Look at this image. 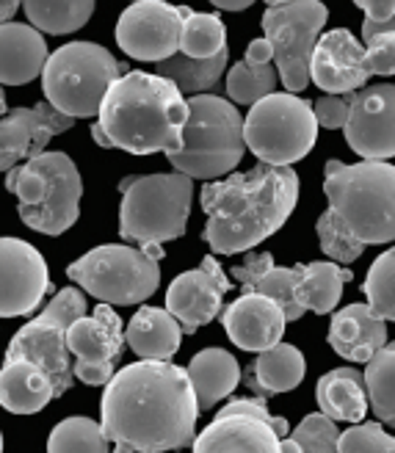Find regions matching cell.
Returning a JSON list of instances; mask_svg holds the SVG:
<instances>
[{
  "instance_id": "cell-1",
  "label": "cell",
  "mask_w": 395,
  "mask_h": 453,
  "mask_svg": "<svg viewBox=\"0 0 395 453\" xmlns=\"http://www.w3.org/2000/svg\"><path fill=\"white\" fill-rule=\"evenodd\" d=\"M199 401L189 368L138 359L116 371L100 401L111 453H164L194 448Z\"/></svg>"
},
{
  "instance_id": "cell-2",
  "label": "cell",
  "mask_w": 395,
  "mask_h": 453,
  "mask_svg": "<svg viewBox=\"0 0 395 453\" xmlns=\"http://www.w3.org/2000/svg\"><path fill=\"white\" fill-rule=\"evenodd\" d=\"M298 199V174L290 166L258 164L252 172L202 186L205 243L216 255L252 252L280 233Z\"/></svg>"
},
{
  "instance_id": "cell-3",
  "label": "cell",
  "mask_w": 395,
  "mask_h": 453,
  "mask_svg": "<svg viewBox=\"0 0 395 453\" xmlns=\"http://www.w3.org/2000/svg\"><path fill=\"white\" fill-rule=\"evenodd\" d=\"M189 113V100L177 83L158 73L130 70L108 88L97 125L108 150L116 147L130 155L164 152L169 157L185 147Z\"/></svg>"
},
{
  "instance_id": "cell-4",
  "label": "cell",
  "mask_w": 395,
  "mask_h": 453,
  "mask_svg": "<svg viewBox=\"0 0 395 453\" xmlns=\"http://www.w3.org/2000/svg\"><path fill=\"white\" fill-rule=\"evenodd\" d=\"M323 194L329 211L368 243L395 241V166L387 161H327Z\"/></svg>"
},
{
  "instance_id": "cell-5",
  "label": "cell",
  "mask_w": 395,
  "mask_h": 453,
  "mask_svg": "<svg viewBox=\"0 0 395 453\" xmlns=\"http://www.w3.org/2000/svg\"><path fill=\"white\" fill-rule=\"evenodd\" d=\"M6 188L19 202V219L42 235H61L81 216L83 180L66 152H42L6 172Z\"/></svg>"
},
{
  "instance_id": "cell-6",
  "label": "cell",
  "mask_w": 395,
  "mask_h": 453,
  "mask_svg": "<svg viewBox=\"0 0 395 453\" xmlns=\"http://www.w3.org/2000/svg\"><path fill=\"white\" fill-rule=\"evenodd\" d=\"M185 147L169 161L174 172L194 180H219L244 161L246 155V117L238 105L219 95H194L189 100Z\"/></svg>"
},
{
  "instance_id": "cell-7",
  "label": "cell",
  "mask_w": 395,
  "mask_h": 453,
  "mask_svg": "<svg viewBox=\"0 0 395 453\" xmlns=\"http://www.w3.org/2000/svg\"><path fill=\"white\" fill-rule=\"evenodd\" d=\"M194 177L130 174L120 183V235L133 243H167L185 235L191 213Z\"/></svg>"
},
{
  "instance_id": "cell-8",
  "label": "cell",
  "mask_w": 395,
  "mask_h": 453,
  "mask_svg": "<svg viewBox=\"0 0 395 453\" xmlns=\"http://www.w3.org/2000/svg\"><path fill=\"white\" fill-rule=\"evenodd\" d=\"M130 70L116 61L103 44L69 42L56 53L42 73V92L53 108L73 119L100 117L108 88Z\"/></svg>"
},
{
  "instance_id": "cell-9",
  "label": "cell",
  "mask_w": 395,
  "mask_h": 453,
  "mask_svg": "<svg viewBox=\"0 0 395 453\" xmlns=\"http://www.w3.org/2000/svg\"><path fill=\"white\" fill-rule=\"evenodd\" d=\"M160 246L164 243H144L138 249L128 243H105L69 263L66 277L103 304H142L160 288Z\"/></svg>"
},
{
  "instance_id": "cell-10",
  "label": "cell",
  "mask_w": 395,
  "mask_h": 453,
  "mask_svg": "<svg viewBox=\"0 0 395 453\" xmlns=\"http://www.w3.org/2000/svg\"><path fill=\"white\" fill-rule=\"evenodd\" d=\"M318 117L310 100L293 92H274L246 113V147L260 164L290 166L318 139Z\"/></svg>"
},
{
  "instance_id": "cell-11",
  "label": "cell",
  "mask_w": 395,
  "mask_h": 453,
  "mask_svg": "<svg viewBox=\"0 0 395 453\" xmlns=\"http://www.w3.org/2000/svg\"><path fill=\"white\" fill-rule=\"evenodd\" d=\"M83 288H64L34 321L22 326L9 343L6 359H31L56 384L58 398L75 384V357L69 351V326L86 312Z\"/></svg>"
},
{
  "instance_id": "cell-12",
  "label": "cell",
  "mask_w": 395,
  "mask_h": 453,
  "mask_svg": "<svg viewBox=\"0 0 395 453\" xmlns=\"http://www.w3.org/2000/svg\"><path fill=\"white\" fill-rule=\"evenodd\" d=\"M327 19L329 9L321 0H293V4L266 9L263 36L274 48V64L280 70L285 92L298 95L313 81L310 64Z\"/></svg>"
},
{
  "instance_id": "cell-13",
  "label": "cell",
  "mask_w": 395,
  "mask_h": 453,
  "mask_svg": "<svg viewBox=\"0 0 395 453\" xmlns=\"http://www.w3.org/2000/svg\"><path fill=\"white\" fill-rule=\"evenodd\" d=\"M194 9L167 0H136L116 22V44L136 61H167L180 53L182 28Z\"/></svg>"
},
{
  "instance_id": "cell-14",
  "label": "cell",
  "mask_w": 395,
  "mask_h": 453,
  "mask_svg": "<svg viewBox=\"0 0 395 453\" xmlns=\"http://www.w3.org/2000/svg\"><path fill=\"white\" fill-rule=\"evenodd\" d=\"M128 343L122 319L113 304H103L69 326V351L75 357V379L89 388H105L116 376V359Z\"/></svg>"
},
{
  "instance_id": "cell-15",
  "label": "cell",
  "mask_w": 395,
  "mask_h": 453,
  "mask_svg": "<svg viewBox=\"0 0 395 453\" xmlns=\"http://www.w3.org/2000/svg\"><path fill=\"white\" fill-rule=\"evenodd\" d=\"M44 293H53L44 257L22 238L0 241V315L22 319L36 312Z\"/></svg>"
},
{
  "instance_id": "cell-16",
  "label": "cell",
  "mask_w": 395,
  "mask_h": 453,
  "mask_svg": "<svg viewBox=\"0 0 395 453\" xmlns=\"http://www.w3.org/2000/svg\"><path fill=\"white\" fill-rule=\"evenodd\" d=\"M345 142L362 161L395 157V83H376L354 92Z\"/></svg>"
},
{
  "instance_id": "cell-17",
  "label": "cell",
  "mask_w": 395,
  "mask_h": 453,
  "mask_svg": "<svg viewBox=\"0 0 395 453\" xmlns=\"http://www.w3.org/2000/svg\"><path fill=\"white\" fill-rule=\"evenodd\" d=\"M229 293V280L213 255H207L199 268L182 271L167 290V310L182 324L185 334H194L199 326L211 324L221 315L224 296Z\"/></svg>"
},
{
  "instance_id": "cell-18",
  "label": "cell",
  "mask_w": 395,
  "mask_h": 453,
  "mask_svg": "<svg viewBox=\"0 0 395 453\" xmlns=\"http://www.w3.org/2000/svg\"><path fill=\"white\" fill-rule=\"evenodd\" d=\"M78 119L66 117L50 103H36L34 108H14L0 122V169L12 172L34 161L44 152L48 142L66 133Z\"/></svg>"
},
{
  "instance_id": "cell-19",
  "label": "cell",
  "mask_w": 395,
  "mask_h": 453,
  "mask_svg": "<svg viewBox=\"0 0 395 453\" xmlns=\"http://www.w3.org/2000/svg\"><path fill=\"white\" fill-rule=\"evenodd\" d=\"M313 83L327 95H352L365 88L374 75L370 58L362 44L345 28H335L321 36L310 64Z\"/></svg>"
},
{
  "instance_id": "cell-20",
  "label": "cell",
  "mask_w": 395,
  "mask_h": 453,
  "mask_svg": "<svg viewBox=\"0 0 395 453\" xmlns=\"http://www.w3.org/2000/svg\"><path fill=\"white\" fill-rule=\"evenodd\" d=\"M221 324L227 337L244 351H268L276 343H283L288 315L274 299L263 296V293H241L232 302L224 315Z\"/></svg>"
},
{
  "instance_id": "cell-21",
  "label": "cell",
  "mask_w": 395,
  "mask_h": 453,
  "mask_svg": "<svg viewBox=\"0 0 395 453\" xmlns=\"http://www.w3.org/2000/svg\"><path fill=\"white\" fill-rule=\"evenodd\" d=\"M191 453H283V437L254 415H227L205 428Z\"/></svg>"
},
{
  "instance_id": "cell-22",
  "label": "cell",
  "mask_w": 395,
  "mask_h": 453,
  "mask_svg": "<svg viewBox=\"0 0 395 453\" xmlns=\"http://www.w3.org/2000/svg\"><path fill=\"white\" fill-rule=\"evenodd\" d=\"M327 340L343 359L368 365L387 346V321L370 304H348L332 315Z\"/></svg>"
},
{
  "instance_id": "cell-23",
  "label": "cell",
  "mask_w": 395,
  "mask_h": 453,
  "mask_svg": "<svg viewBox=\"0 0 395 453\" xmlns=\"http://www.w3.org/2000/svg\"><path fill=\"white\" fill-rule=\"evenodd\" d=\"M50 61L48 42L42 31L26 22L0 26V81L4 86H26L44 73Z\"/></svg>"
},
{
  "instance_id": "cell-24",
  "label": "cell",
  "mask_w": 395,
  "mask_h": 453,
  "mask_svg": "<svg viewBox=\"0 0 395 453\" xmlns=\"http://www.w3.org/2000/svg\"><path fill=\"white\" fill-rule=\"evenodd\" d=\"M53 398H58L56 384L31 359H6L0 371V403L14 415L42 412Z\"/></svg>"
},
{
  "instance_id": "cell-25",
  "label": "cell",
  "mask_w": 395,
  "mask_h": 453,
  "mask_svg": "<svg viewBox=\"0 0 395 453\" xmlns=\"http://www.w3.org/2000/svg\"><path fill=\"white\" fill-rule=\"evenodd\" d=\"M128 346L138 359H150V362H169L182 340V324L174 319L169 310L160 307H142L138 310L128 329Z\"/></svg>"
},
{
  "instance_id": "cell-26",
  "label": "cell",
  "mask_w": 395,
  "mask_h": 453,
  "mask_svg": "<svg viewBox=\"0 0 395 453\" xmlns=\"http://www.w3.org/2000/svg\"><path fill=\"white\" fill-rule=\"evenodd\" d=\"M307 373V362L296 346L290 343H276L268 351H260L258 359L246 368L244 381L254 395H280L296 390L301 379Z\"/></svg>"
},
{
  "instance_id": "cell-27",
  "label": "cell",
  "mask_w": 395,
  "mask_h": 453,
  "mask_svg": "<svg viewBox=\"0 0 395 453\" xmlns=\"http://www.w3.org/2000/svg\"><path fill=\"white\" fill-rule=\"evenodd\" d=\"M315 401L321 412L332 420L362 423L370 406L365 373H360L357 368H335L323 373L315 388Z\"/></svg>"
},
{
  "instance_id": "cell-28",
  "label": "cell",
  "mask_w": 395,
  "mask_h": 453,
  "mask_svg": "<svg viewBox=\"0 0 395 453\" xmlns=\"http://www.w3.org/2000/svg\"><path fill=\"white\" fill-rule=\"evenodd\" d=\"M189 376L194 381L199 410H213L216 403L229 398L241 384L238 359L224 349H202L189 365Z\"/></svg>"
},
{
  "instance_id": "cell-29",
  "label": "cell",
  "mask_w": 395,
  "mask_h": 453,
  "mask_svg": "<svg viewBox=\"0 0 395 453\" xmlns=\"http://www.w3.org/2000/svg\"><path fill=\"white\" fill-rule=\"evenodd\" d=\"M298 302L305 310L315 315H329L335 312L340 296H343V285L352 282L354 274L340 263H298Z\"/></svg>"
},
{
  "instance_id": "cell-30",
  "label": "cell",
  "mask_w": 395,
  "mask_h": 453,
  "mask_svg": "<svg viewBox=\"0 0 395 453\" xmlns=\"http://www.w3.org/2000/svg\"><path fill=\"white\" fill-rule=\"evenodd\" d=\"M227 58H229L227 50L213 58H191L185 53H177L167 61H160L155 66V73L177 83L182 95H205L219 86L221 75L227 73Z\"/></svg>"
},
{
  "instance_id": "cell-31",
  "label": "cell",
  "mask_w": 395,
  "mask_h": 453,
  "mask_svg": "<svg viewBox=\"0 0 395 453\" xmlns=\"http://www.w3.org/2000/svg\"><path fill=\"white\" fill-rule=\"evenodd\" d=\"M22 9L42 34L66 36L86 26L95 12V0H22Z\"/></svg>"
},
{
  "instance_id": "cell-32",
  "label": "cell",
  "mask_w": 395,
  "mask_h": 453,
  "mask_svg": "<svg viewBox=\"0 0 395 453\" xmlns=\"http://www.w3.org/2000/svg\"><path fill=\"white\" fill-rule=\"evenodd\" d=\"M280 70L276 64H258V61H238L227 70V100L236 105H254L276 92Z\"/></svg>"
},
{
  "instance_id": "cell-33",
  "label": "cell",
  "mask_w": 395,
  "mask_h": 453,
  "mask_svg": "<svg viewBox=\"0 0 395 453\" xmlns=\"http://www.w3.org/2000/svg\"><path fill=\"white\" fill-rule=\"evenodd\" d=\"M370 410L379 418V423L395 428V340L387 343L365 368Z\"/></svg>"
},
{
  "instance_id": "cell-34",
  "label": "cell",
  "mask_w": 395,
  "mask_h": 453,
  "mask_svg": "<svg viewBox=\"0 0 395 453\" xmlns=\"http://www.w3.org/2000/svg\"><path fill=\"white\" fill-rule=\"evenodd\" d=\"M111 445L103 423L91 418H66L48 437V453H111Z\"/></svg>"
},
{
  "instance_id": "cell-35",
  "label": "cell",
  "mask_w": 395,
  "mask_h": 453,
  "mask_svg": "<svg viewBox=\"0 0 395 453\" xmlns=\"http://www.w3.org/2000/svg\"><path fill=\"white\" fill-rule=\"evenodd\" d=\"M227 50V28L219 14L191 12L182 28L180 53L191 58H213Z\"/></svg>"
},
{
  "instance_id": "cell-36",
  "label": "cell",
  "mask_w": 395,
  "mask_h": 453,
  "mask_svg": "<svg viewBox=\"0 0 395 453\" xmlns=\"http://www.w3.org/2000/svg\"><path fill=\"white\" fill-rule=\"evenodd\" d=\"M362 293L379 319L395 321V246L382 252L370 265Z\"/></svg>"
},
{
  "instance_id": "cell-37",
  "label": "cell",
  "mask_w": 395,
  "mask_h": 453,
  "mask_svg": "<svg viewBox=\"0 0 395 453\" xmlns=\"http://www.w3.org/2000/svg\"><path fill=\"white\" fill-rule=\"evenodd\" d=\"M315 233H318V241H321L323 252H327L340 265H348V263L360 260L362 252H365V243L360 238H354V233L348 230V226L329 208L321 213V219L315 224Z\"/></svg>"
},
{
  "instance_id": "cell-38",
  "label": "cell",
  "mask_w": 395,
  "mask_h": 453,
  "mask_svg": "<svg viewBox=\"0 0 395 453\" xmlns=\"http://www.w3.org/2000/svg\"><path fill=\"white\" fill-rule=\"evenodd\" d=\"M298 265L288 268V265H274L268 274L254 285V293H263V296L274 299L276 304H280L288 315V321H298L301 315H305L307 310L301 307L298 302ZM252 293V290H249Z\"/></svg>"
},
{
  "instance_id": "cell-39",
  "label": "cell",
  "mask_w": 395,
  "mask_h": 453,
  "mask_svg": "<svg viewBox=\"0 0 395 453\" xmlns=\"http://www.w3.org/2000/svg\"><path fill=\"white\" fill-rule=\"evenodd\" d=\"M290 437L298 440V445L305 448V453H340L337 450V442H340L337 420L327 418L323 412L307 415L293 428Z\"/></svg>"
},
{
  "instance_id": "cell-40",
  "label": "cell",
  "mask_w": 395,
  "mask_h": 453,
  "mask_svg": "<svg viewBox=\"0 0 395 453\" xmlns=\"http://www.w3.org/2000/svg\"><path fill=\"white\" fill-rule=\"evenodd\" d=\"M340 453H395V437L384 423H354L345 428L337 442Z\"/></svg>"
},
{
  "instance_id": "cell-41",
  "label": "cell",
  "mask_w": 395,
  "mask_h": 453,
  "mask_svg": "<svg viewBox=\"0 0 395 453\" xmlns=\"http://www.w3.org/2000/svg\"><path fill=\"white\" fill-rule=\"evenodd\" d=\"M352 103H354V92L352 95H323L313 103L318 125L327 130H345L348 117H352Z\"/></svg>"
},
{
  "instance_id": "cell-42",
  "label": "cell",
  "mask_w": 395,
  "mask_h": 453,
  "mask_svg": "<svg viewBox=\"0 0 395 453\" xmlns=\"http://www.w3.org/2000/svg\"><path fill=\"white\" fill-rule=\"evenodd\" d=\"M227 415H254V418H260L266 423H271L276 428V434H280L285 440L288 434V420L285 418H274L268 412V406H266V398L263 395H254V398H229V403H224L219 415L216 418H227Z\"/></svg>"
},
{
  "instance_id": "cell-43",
  "label": "cell",
  "mask_w": 395,
  "mask_h": 453,
  "mask_svg": "<svg viewBox=\"0 0 395 453\" xmlns=\"http://www.w3.org/2000/svg\"><path fill=\"white\" fill-rule=\"evenodd\" d=\"M274 268V257L271 252H246L244 263H238L232 271V280L244 285V293L254 290V285H258L268 271Z\"/></svg>"
},
{
  "instance_id": "cell-44",
  "label": "cell",
  "mask_w": 395,
  "mask_h": 453,
  "mask_svg": "<svg viewBox=\"0 0 395 453\" xmlns=\"http://www.w3.org/2000/svg\"><path fill=\"white\" fill-rule=\"evenodd\" d=\"M368 58L374 75H395V34L368 39Z\"/></svg>"
},
{
  "instance_id": "cell-45",
  "label": "cell",
  "mask_w": 395,
  "mask_h": 453,
  "mask_svg": "<svg viewBox=\"0 0 395 453\" xmlns=\"http://www.w3.org/2000/svg\"><path fill=\"white\" fill-rule=\"evenodd\" d=\"M354 6H360L365 12V17L370 19H390L395 14V0H352Z\"/></svg>"
},
{
  "instance_id": "cell-46",
  "label": "cell",
  "mask_w": 395,
  "mask_h": 453,
  "mask_svg": "<svg viewBox=\"0 0 395 453\" xmlns=\"http://www.w3.org/2000/svg\"><path fill=\"white\" fill-rule=\"evenodd\" d=\"M379 34H395V14L390 19H382V22L379 19H370V17L362 19V36H365V42L379 36Z\"/></svg>"
},
{
  "instance_id": "cell-47",
  "label": "cell",
  "mask_w": 395,
  "mask_h": 453,
  "mask_svg": "<svg viewBox=\"0 0 395 453\" xmlns=\"http://www.w3.org/2000/svg\"><path fill=\"white\" fill-rule=\"evenodd\" d=\"M211 4L221 12H244L254 4V0H211Z\"/></svg>"
},
{
  "instance_id": "cell-48",
  "label": "cell",
  "mask_w": 395,
  "mask_h": 453,
  "mask_svg": "<svg viewBox=\"0 0 395 453\" xmlns=\"http://www.w3.org/2000/svg\"><path fill=\"white\" fill-rule=\"evenodd\" d=\"M19 6H22V0H0V17H4V22H12Z\"/></svg>"
},
{
  "instance_id": "cell-49",
  "label": "cell",
  "mask_w": 395,
  "mask_h": 453,
  "mask_svg": "<svg viewBox=\"0 0 395 453\" xmlns=\"http://www.w3.org/2000/svg\"><path fill=\"white\" fill-rule=\"evenodd\" d=\"M283 453H305V448L298 445V440L285 437V440H283Z\"/></svg>"
},
{
  "instance_id": "cell-50",
  "label": "cell",
  "mask_w": 395,
  "mask_h": 453,
  "mask_svg": "<svg viewBox=\"0 0 395 453\" xmlns=\"http://www.w3.org/2000/svg\"><path fill=\"white\" fill-rule=\"evenodd\" d=\"M268 6H283V4H293V0H266Z\"/></svg>"
},
{
  "instance_id": "cell-51",
  "label": "cell",
  "mask_w": 395,
  "mask_h": 453,
  "mask_svg": "<svg viewBox=\"0 0 395 453\" xmlns=\"http://www.w3.org/2000/svg\"><path fill=\"white\" fill-rule=\"evenodd\" d=\"M133 4H136V0H133Z\"/></svg>"
}]
</instances>
